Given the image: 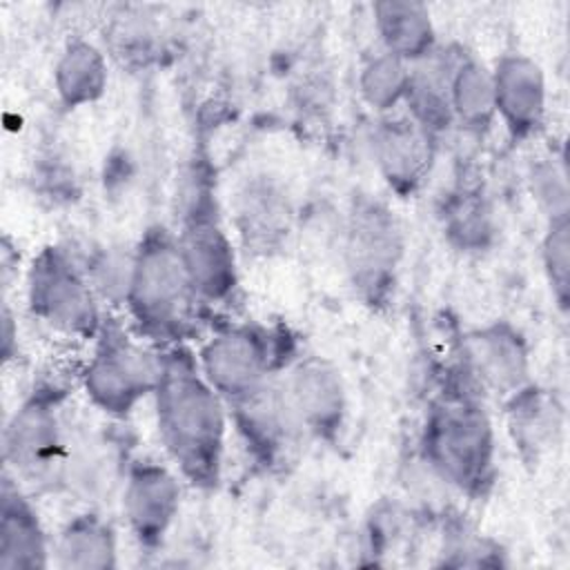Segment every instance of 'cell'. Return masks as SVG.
<instances>
[{
	"mask_svg": "<svg viewBox=\"0 0 570 570\" xmlns=\"http://www.w3.org/2000/svg\"><path fill=\"white\" fill-rule=\"evenodd\" d=\"M151 399L160 443L180 476L194 488L214 490L223 474L229 407L183 343L160 350Z\"/></svg>",
	"mask_w": 570,
	"mask_h": 570,
	"instance_id": "1",
	"label": "cell"
},
{
	"mask_svg": "<svg viewBox=\"0 0 570 570\" xmlns=\"http://www.w3.org/2000/svg\"><path fill=\"white\" fill-rule=\"evenodd\" d=\"M198 298L183 263L176 234L149 227L131 252L125 307L138 336L165 347L178 345L194 327Z\"/></svg>",
	"mask_w": 570,
	"mask_h": 570,
	"instance_id": "2",
	"label": "cell"
},
{
	"mask_svg": "<svg viewBox=\"0 0 570 570\" xmlns=\"http://www.w3.org/2000/svg\"><path fill=\"white\" fill-rule=\"evenodd\" d=\"M494 428L483 399L448 390L428 410L421 456L448 485L470 497L485 494L494 481Z\"/></svg>",
	"mask_w": 570,
	"mask_h": 570,
	"instance_id": "3",
	"label": "cell"
},
{
	"mask_svg": "<svg viewBox=\"0 0 570 570\" xmlns=\"http://www.w3.org/2000/svg\"><path fill=\"white\" fill-rule=\"evenodd\" d=\"M160 352L134 338L118 321L105 318L82 370V390L100 412L125 419L154 394Z\"/></svg>",
	"mask_w": 570,
	"mask_h": 570,
	"instance_id": "4",
	"label": "cell"
},
{
	"mask_svg": "<svg viewBox=\"0 0 570 570\" xmlns=\"http://www.w3.org/2000/svg\"><path fill=\"white\" fill-rule=\"evenodd\" d=\"M24 289L29 312L60 334L94 341L105 323L87 269L60 245H47L33 256Z\"/></svg>",
	"mask_w": 570,
	"mask_h": 570,
	"instance_id": "5",
	"label": "cell"
},
{
	"mask_svg": "<svg viewBox=\"0 0 570 570\" xmlns=\"http://www.w3.org/2000/svg\"><path fill=\"white\" fill-rule=\"evenodd\" d=\"M285 336L261 323H227L207 336L196 354L209 385L229 405L249 399L283 367Z\"/></svg>",
	"mask_w": 570,
	"mask_h": 570,
	"instance_id": "6",
	"label": "cell"
},
{
	"mask_svg": "<svg viewBox=\"0 0 570 570\" xmlns=\"http://www.w3.org/2000/svg\"><path fill=\"white\" fill-rule=\"evenodd\" d=\"M401 258L403 229L394 212L379 198H358L347 218L345 265L363 301H387Z\"/></svg>",
	"mask_w": 570,
	"mask_h": 570,
	"instance_id": "7",
	"label": "cell"
},
{
	"mask_svg": "<svg viewBox=\"0 0 570 570\" xmlns=\"http://www.w3.org/2000/svg\"><path fill=\"white\" fill-rule=\"evenodd\" d=\"M4 470L27 483L58 479L65 468L60 394L56 387L33 390L7 419L2 432Z\"/></svg>",
	"mask_w": 570,
	"mask_h": 570,
	"instance_id": "8",
	"label": "cell"
},
{
	"mask_svg": "<svg viewBox=\"0 0 570 570\" xmlns=\"http://www.w3.org/2000/svg\"><path fill=\"white\" fill-rule=\"evenodd\" d=\"M176 243L203 303H227L238 289V265L209 191L198 189L183 216Z\"/></svg>",
	"mask_w": 570,
	"mask_h": 570,
	"instance_id": "9",
	"label": "cell"
},
{
	"mask_svg": "<svg viewBox=\"0 0 570 570\" xmlns=\"http://www.w3.org/2000/svg\"><path fill=\"white\" fill-rule=\"evenodd\" d=\"M278 387L301 434L336 443L347 416V392L330 361L309 356L294 363Z\"/></svg>",
	"mask_w": 570,
	"mask_h": 570,
	"instance_id": "10",
	"label": "cell"
},
{
	"mask_svg": "<svg viewBox=\"0 0 570 570\" xmlns=\"http://www.w3.org/2000/svg\"><path fill=\"white\" fill-rule=\"evenodd\" d=\"M461 372L483 394L508 399L530 381V352L523 334L508 321L476 327L463 341Z\"/></svg>",
	"mask_w": 570,
	"mask_h": 570,
	"instance_id": "11",
	"label": "cell"
},
{
	"mask_svg": "<svg viewBox=\"0 0 570 570\" xmlns=\"http://www.w3.org/2000/svg\"><path fill=\"white\" fill-rule=\"evenodd\" d=\"M180 510V481L156 461H134L125 474L122 512L142 548H158Z\"/></svg>",
	"mask_w": 570,
	"mask_h": 570,
	"instance_id": "12",
	"label": "cell"
},
{
	"mask_svg": "<svg viewBox=\"0 0 570 570\" xmlns=\"http://www.w3.org/2000/svg\"><path fill=\"white\" fill-rule=\"evenodd\" d=\"M494 116L503 122L514 142L534 138L548 114L546 73L537 60L525 53H503L494 67Z\"/></svg>",
	"mask_w": 570,
	"mask_h": 570,
	"instance_id": "13",
	"label": "cell"
},
{
	"mask_svg": "<svg viewBox=\"0 0 570 570\" xmlns=\"http://www.w3.org/2000/svg\"><path fill=\"white\" fill-rule=\"evenodd\" d=\"M436 138L410 116H387L372 131V156L381 178L399 196L416 194L432 171Z\"/></svg>",
	"mask_w": 570,
	"mask_h": 570,
	"instance_id": "14",
	"label": "cell"
},
{
	"mask_svg": "<svg viewBox=\"0 0 570 570\" xmlns=\"http://www.w3.org/2000/svg\"><path fill=\"white\" fill-rule=\"evenodd\" d=\"M51 546L38 510L18 479L4 470L0 490V570H45Z\"/></svg>",
	"mask_w": 570,
	"mask_h": 570,
	"instance_id": "15",
	"label": "cell"
},
{
	"mask_svg": "<svg viewBox=\"0 0 570 570\" xmlns=\"http://www.w3.org/2000/svg\"><path fill=\"white\" fill-rule=\"evenodd\" d=\"M229 419L234 421L247 452L265 468L278 465L294 436L301 434L283 401L276 379L249 399L229 405Z\"/></svg>",
	"mask_w": 570,
	"mask_h": 570,
	"instance_id": "16",
	"label": "cell"
},
{
	"mask_svg": "<svg viewBox=\"0 0 570 570\" xmlns=\"http://www.w3.org/2000/svg\"><path fill=\"white\" fill-rule=\"evenodd\" d=\"M234 218L245 247L269 254L278 249L289 234L292 205L287 191L269 176H254L236 194Z\"/></svg>",
	"mask_w": 570,
	"mask_h": 570,
	"instance_id": "17",
	"label": "cell"
},
{
	"mask_svg": "<svg viewBox=\"0 0 570 570\" xmlns=\"http://www.w3.org/2000/svg\"><path fill=\"white\" fill-rule=\"evenodd\" d=\"M503 401L514 450H519L525 463H537L557 443L563 423L561 405L534 383H528Z\"/></svg>",
	"mask_w": 570,
	"mask_h": 570,
	"instance_id": "18",
	"label": "cell"
},
{
	"mask_svg": "<svg viewBox=\"0 0 570 570\" xmlns=\"http://www.w3.org/2000/svg\"><path fill=\"white\" fill-rule=\"evenodd\" d=\"M372 16L383 51L407 65H416L439 49L436 29L425 4L414 0H383L372 4Z\"/></svg>",
	"mask_w": 570,
	"mask_h": 570,
	"instance_id": "19",
	"label": "cell"
},
{
	"mask_svg": "<svg viewBox=\"0 0 570 570\" xmlns=\"http://www.w3.org/2000/svg\"><path fill=\"white\" fill-rule=\"evenodd\" d=\"M51 557L62 570H111L118 566L116 530L100 514H76L58 532Z\"/></svg>",
	"mask_w": 570,
	"mask_h": 570,
	"instance_id": "20",
	"label": "cell"
},
{
	"mask_svg": "<svg viewBox=\"0 0 570 570\" xmlns=\"http://www.w3.org/2000/svg\"><path fill=\"white\" fill-rule=\"evenodd\" d=\"M454 49L434 51L430 58L412 65L405 96L407 116L434 138L454 125L450 107V71Z\"/></svg>",
	"mask_w": 570,
	"mask_h": 570,
	"instance_id": "21",
	"label": "cell"
},
{
	"mask_svg": "<svg viewBox=\"0 0 570 570\" xmlns=\"http://www.w3.org/2000/svg\"><path fill=\"white\" fill-rule=\"evenodd\" d=\"M109 82L107 58L89 40H69L53 65V89L65 109L98 102Z\"/></svg>",
	"mask_w": 570,
	"mask_h": 570,
	"instance_id": "22",
	"label": "cell"
},
{
	"mask_svg": "<svg viewBox=\"0 0 570 570\" xmlns=\"http://www.w3.org/2000/svg\"><path fill=\"white\" fill-rule=\"evenodd\" d=\"M450 107L454 125H461L470 134H483L494 122V87L490 69L465 53L454 49L450 71Z\"/></svg>",
	"mask_w": 570,
	"mask_h": 570,
	"instance_id": "23",
	"label": "cell"
},
{
	"mask_svg": "<svg viewBox=\"0 0 570 570\" xmlns=\"http://www.w3.org/2000/svg\"><path fill=\"white\" fill-rule=\"evenodd\" d=\"M410 71L412 65L381 49L361 67L358 91L374 111L387 114L396 109L401 102H405Z\"/></svg>",
	"mask_w": 570,
	"mask_h": 570,
	"instance_id": "24",
	"label": "cell"
},
{
	"mask_svg": "<svg viewBox=\"0 0 570 570\" xmlns=\"http://www.w3.org/2000/svg\"><path fill=\"white\" fill-rule=\"evenodd\" d=\"M445 229L465 249L483 247L490 236V212L476 191H461L448 207Z\"/></svg>",
	"mask_w": 570,
	"mask_h": 570,
	"instance_id": "25",
	"label": "cell"
},
{
	"mask_svg": "<svg viewBox=\"0 0 570 570\" xmlns=\"http://www.w3.org/2000/svg\"><path fill=\"white\" fill-rule=\"evenodd\" d=\"M541 263L552 287V296L559 307H568L570 294V223L568 216L548 220L546 236L541 240Z\"/></svg>",
	"mask_w": 570,
	"mask_h": 570,
	"instance_id": "26",
	"label": "cell"
},
{
	"mask_svg": "<svg viewBox=\"0 0 570 570\" xmlns=\"http://www.w3.org/2000/svg\"><path fill=\"white\" fill-rule=\"evenodd\" d=\"M530 183H532V194H534L539 207L546 212L548 220L568 216L566 171L561 165H557L554 158L537 163L532 169Z\"/></svg>",
	"mask_w": 570,
	"mask_h": 570,
	"instance_id": "27",
	"label": "cell"
},
{
	"mask_svg": "<svg viewBox=\"0 0 570 570\" xmlns=\"http://www.w3.org/2000/svg\"><path fill=\"white\" fill-rule=\"evenodd\" d=\"M11 327H13V318L9 314V307H4V312H2V356H4V361L11 358V343L16 338Z\"/></svg>",
	"mask_w": 570,
	"mask_h": 570,
	"instance_id": "28",
	"label": "cell"
}]
</instances>
